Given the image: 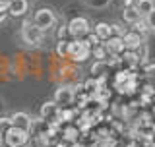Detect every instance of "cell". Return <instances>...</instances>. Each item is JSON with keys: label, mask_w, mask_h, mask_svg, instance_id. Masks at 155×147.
Returning <instances> with one entry per match:
<instances>
[{"label": "cell", "mask_w": 155, "mask_h": 147, "mask_svg": "<svg viewBox=\"0 0 155 147\" xmlns=\"http://www.w3.org/2000/svg\"><path fill=\"white\" fill-rule=\"evenodd\" d=\"M21 39L29 47H41L43 41H45V31L39 29L33 23V19H25L23 25H21Z\"/></svg>", "instance_id": "6da1fadb"}, {"label": "cell", "mask_w": 155, "mask_h": 147, "mask_svg": "<svg viewBox=\"0 0 155 147\" xmlns=\"http://www.w3.org/2000/svg\"><path fill=\"white\" fill-rule=\"evenodd\" d=\"M91 56V45L87 43V39H72L70 48H68V58H72L74 62H85Z\"/></svg>", "instance_id": "7a4b0ae2"}, {"label": "cell", "mask_w": 155, "mask_h": 147, "mask_svg": "<svg viewBox=\"0 0 155 147\" xmlns=\"http://www.w3.org/2000/svg\"><path fill=\"white\" fill-rule=\"evenodd\" d=\"M29 138H31L29 132L16 128V126H12V128H8L4 132V143L8 147H25L29 143Z\"/></svg>", "instance_id": "3957f363"}, {"label": "cell", "mask_w": 155, "mask_h": 147, "mask_svg": "<svg viewBox=\"0 0 155 147\" xmlns=\"http://www.w3.org/2000/svg\"><path fill=\"white\" fill-rule=\"evenodd\" d=\"M68 31H70V37H74V39H85L91 33V25L85 18L78 16L68 21Z\"/></svg>", "instance_id": "277c9868"}, {"label": "cell", "mask_w": 155, "mask_h": 147, "mask_svg": "<svg viewBox=\"0 0 155 147\" xmlns=\"http://www.w3.org/2000/svg\"><path fill=\"white\" fill-rule=\"evenodd\" d=\"M33 23H35L39 29H43V31H48V29L54 27L56 16L51 8H39L35 12V16H33Z\"/></svg>", "instance_id": "5b68a950"}, {"label": "cell", "mask_w": 155, "mask_h": 147, "mask_svg": "<svg viewBox=\"0 0 155 147\" xmlns=\"http://www.w3.org/2000/svg\"><path fill=\"white\" fill-rule=\"evenodd\" d=\"M56 103L60 109H66V106H72L74 105V101H76V89L74 87H70V85H62V87H58L56 93H54V99H52Z\"/></svg>", "instance_id": "8992f818"}, {"label": "cell", "mask_w": 155, "mask_h": 147, "mask_svg": "<svg viewBox=\"0 0 155 147\" xmlns=\"http://www.w3.org/2000/svg\"><path fill=\"white\" fill-rule=\"evenodd\" d=\"M122 41H124L126 51H138V48L143 45V35H140V33L134 31V29H128V31L124 33Z\"/></svg>", "instance_id": "52a82bcc"}, {"label": "cell", "mask_w": 155, "mask_h": 147, "mask_svg": "<svg viewBox=\"0 0 155 147\" xmlns=\"http://www.w3.org/2000/svg\"><path fill=\"white\" fill-rule=\"evenodd\" d=\"M10 118H12V126H16V128H21V130L29 132V134L33 132V118L27 114V112H14Z\"/></svg>", "instance_id": "ba28073f"}, {"label": "cell", "mask_w": 155, "mask_h": 147, "mask_svg": "<svg viewBox=\"0 0 155 147\" xmlns=\"http://www.w3.org/2000/svg\"><path fill=\"white\" fill-rule=\"evenodd\" d=\"M58 112H60V106H58L54 101H45L41 105L39 118H43L45 122H51V120H56L58 118Z\"/></svg>", "instance_id": "9c48e42d"}, {"label": "cell", "mask_w": 155, "mask_h": 147, "mask_svg": "<svg viewBox=\"0 0 155 147\" xmlns=\"http://www.w3.org/2000/svg\"><path fill=\"white\" fill-rule=\"evenodd\" d=\"M103 47L107 48V52L109 54H122V52L126 51V47H124V41H122V37H118V35H113V37H109L107 41L103 43Z\"/></svg>", "instance_id": "30bf717a"}, {"label": "cell", "mask_w": 155, "mask_h": 147, "mask_svg": "<svg viewBox=\"0 0 155 147\" xmlns=\"http://www.w3.org/2000/svg\"><path fill=\"white\" fill-rule=\"evenodd\" d=\"M81 138V132L78 126L74 124H64L62 126V132H60V139H64L66 143H74V141H78Z\"/></svg>", "instance_id": "8fae6325"}, {"label": "cell", "mask_w": 155, "mask_h": 147, "mask_svg": "<svg viewBox=\"0 0 155 147\" xmlns=\"http://www.w3.org/2000/svg\"><path fill=\"white\" fill-rule=\"evenodd\" d=\"M29 10V2L27 0H10V8H8V14L14 18H19V16H25Z\"/></svg>", "instance_id": "7c38bea8"}, {"label": "cell", "mask_w": 155, "mask_h": 147, "mask_svg": "<svg viewBox=\"0 0 155 147\" xmlns=\"http://www.w3.org/2000/svg\"><path fill=\"white\" fill-rule=\"evenodd\" d=\"M116 91L120 93V95H134L136 89H138V74H134L132 77H130L128 81H124L122 85H118V87H114Z\"/></svg>", "instance_id": "4fadbf2b"}, {"label": "cell", "mask_w": 155, "mask_h": 147, "mask_svg": "<svg viewBox=\"0 0 155 147\" xmlns=\"http://www.w3.org/2000/svg\"><path fill=\"white\" fill-rule=\"evenodd\" d=\"M120 56H122V62L128 66V70H136V68L142 64V60H140V56H138L136 51H124Z\"/></svg>", "instance_id": "5bb4252c"}, {"label": "cell", "mask_w": 155, "mask_h": 147, "mask_svg": "<svg viewBox=\"0 0 155 147\" xmlns=\"http://www.w3.org/2000/svg\"><path fill=\"white\" fill-rule=\"evenodd\" d=\"M93 33H97V37L101 41H107L109 37H113V23H107V21H99L93 29Z\"/></svg>", "instance_id": "9a60e30c"}, {"label": "cell", "mask_w": 155, "mask_h": 147, "mask_svg": "<svg viewBox=\"0 0 155 147\" xmlns=\"http://www.w3.org/2000/svg\"><path fill=\"white\" fill-rule=\"evenodd\" d=\"M78 114H80V109L66 106V109H60V112H58V120H60L62 124H70L72 120L78 118Z\"/></svg>", "instance_id": "2e32d148"}, {"label": "cell", "mask_w": 155, "mask_h": 147, "mask_svg": "<svg viewBox=\"0 0 155 147\" xmlns=\"http://www.w3.org/2000/svg\"><path fill=\"white\" fill-rule=\"evenodd\" d=\"M143 16L136 10V6H132V8H124L122 10V19H124V23H128V25H134L138 19H142Z\"/></svg>", "instance_id": "e0dca14e"}, {"label": "cell", "mask_w": 155, "mask_h": 147, "mask_svg": "<svg viewBox=\"0 0 155 147\" xmlns=\"http://www.w3.org/2000/svg\"><path fill=\"white\" fill-rule=\"evenodd\" d=\"M109 66L105 60H95V64L91 66V76L93 77H101V76H109Z\"/></svg>", "instance_id": "ac0fdd59"}, {"label": "cell", "mask_w": 155, "mask_h": 147, "mask_svg": "<svg viewBox=\"0 0 155 147\" xmlns=\"http://www.w3.org/2000/svg\"><path fill=\"white\" fill-rule=\"evenodd\" d=\"M136 10H138L140 14H142V16L145 18V16H149V14L153 12V0H138V2H136Z\"/></svg>", "instance_id": "d6986e66"}, {"label": "cell", "mask_w": 155, "mask_h": 147, "mask_svg": "<svg viewBox=\"0 0 155 147\" xmlns=\"http://www.w3.org/2000/svg\"><path fill=\"white\" fill-rule=\"evenodd\" d=\"M68 48H70V41L68 39H58L56 43V54L60 58H66L68 56Z\"/></svg>", "instance_id": "ffe728a7"}, {"label": "cell", "mask_w": 155, "mask_h": 147, "mask_svg": "<svg viewBox=\"0 0 155 147\" xmlns=\"http://www.w3.org/2000/svg\"><path fill=\"white\" fill-rule=\"evenodd\" d=\"M132 29H134V31H138L140 35H145V33H149V25H147V21H145V18L138 19V21L132 25Z\"/></svg>", "instance_id": "44dd1931"}, {"label": "cell", "mask_w": 155, "mask_h": 147, "mask_svg": "<svg viewBox=\"0 0 155 147\" xmlns=\"http://www.w3.org/2000/svg\"><path fill=\"white\" fill-rule=\"evenodd\" d=\"M91 54H93V58H95V60H107L109 52H107V48H105L103 45H99V47L91 48Z\"/></svg>", "instance_id": "7402d4cb"}, {"label": "cell", "mask_w": 155, "mask_h": 147, "mask_svg": "<svg viewBox=\"0 0 155 147\" xmlns=\"http://www.w3.org/2000/svg\"><path fill=\"white\" fill-rule=\"evenodd\" d=\"M89 8H105L110 4V0H84Z\"/></svg>", "instance_id": "603a6c76"}, {"label": "cell", "mask_w": 155, "mask_h": 147, "mask_svg": "<svg viewBox=\"0 0 155 147\" xmlns=\"http://www.w3.org/2000/svg\"><path fill=\"white\" fill-rule=\"evenodd\" d=\"M85 39H87V43H89V45H91V48H95V47L103 45V41H101V39L97 37V33H93V31H91V33H89V35H87Z\"/></svg>", "instance_id": "cb8c5ba5"}, {"label": "cell", "mask_w": 155, "mask_h": 147, "mask_svg": "<svg viewBox=\"0 0 155 147\" xmlns=\"http://www.w3.org/2000/svg\"><path fill=\"white\" fill-rule=\"evenodd\" d=\"M97 147H116V139L110 136V138H105L101 141H97Z\"/></svg>", "instance_id": "d4e9b609"}, {"label": "cell", "mask_w": 155, "mask_h": 147, "mask_svg": "<svg viewBox=\"0 0 155 147\" xmlns=\"http://www.w3.org/2000/svg\"><path fill=\"white\" fill-rule=\"evenodd\" d=\"M8 128H12V118L10 116H2L0 118V132H6Z\"/></svg>", "instance_id": "484cf974"}, {"label": "cell", "mask_w": 155, "mask_h": 147, "mask_svg": "<svg viewBox=\"0 0 155 147\" xmlns=\"http://www.w3.org/2000/svg\"><path fill=\"white\" fill-rule=\"evenodd\" d=\"M128 31V29H124V25H120V23H113V35H118V37H124V33Z\"/></svg>", "instance_id": "4316f807"}, {"label": "cell", "mask_w": 155, "mask_h": 147, "mask_svg": "<svg viewBox=\"0 0 155 147\" xmlns=\"http://www.w3.org/2000/svg\"><path fill=\"white\" fill-rule=\"evenodd\" d=\"M68 35H70V31H68V25H66V23L58 27V31H56V37H58V39H66Z\"/></svg>", "instance_id": "83f0119b"}, {"label": "cell", "mask_w": 155, "mask_h": 147, "mask_svg": "<svg viewBox=\"0 0 155 147\" xmlns=\"http://www.w3.org/2000/svg\"><path fill=\"white\" fill-rule=\"evenodd\" d=\"M145 21H147V25H149V31L155 33V10L149 14V16H145Z\"/></svg>", "instance_id": "f1b7e54d"}, {"label": "cell", "mask_w": 155, "mask_h": 147, "mask_svg": "<svg viewBox=\"0 0 155 147\" xmlns=\"http://www.w3.org/2000/svg\"><path fill=\"white\" fill-rule=\"evenodd\" d=\"M142 93H143V95H149V97H153V95H155V89H153L151 85H147V83H145V85L142 87Z\"/></svg>", "instance_id": "f546056e"}, {"label": "cell", "mask_w": 155, "mask_h": 147, "mask_svg": "<svg viewBox=\"0 0 155 147\" xmlns=\"http://www.w3.org/2000/svg\"><path fill=\"white\" fill-rule=\"evenodd\" d=\"M10 8V0H0V12H8Z\"/></svg>", "instance_id": "4dcf8cb0"}, {"label": "cell", "mask_w": 155, "mask_h": 147, "mask_svg": "<svg viewBox=\"0 0 155 147\" xmlns=\"http://www.w3.org/2000/svg\"><path fill=\"white\" fill-rule=\"evenodd\" d=\"M136 2L138 0H124V8H132V6H136Z\"/></svg>", "instance_id": "1f68e13d"}, {"label": "cell", "mask_w": 155, "mask_h": 147, "mask_svg": "<svg viewBox=\"0 0 155 147\" xmlns=\"http://www.w3.org/2000/svg\"><path fill=\"white\" fill-rule=\"evenodd\" d=\"M126 147H143V145L140 143V141H136V139H132V141H130V143L126 145Z\"/></svg>", "instance_id": "d6a6232c"}, {"label": "cell", "mask_w": 155, "mask_h": 147, "mask_svg": "<svg viewBox=\"0 0 155 147\" xmlns=\"http://www.w3.org/2000/svg\"><path fill=\"white\" fill-rule=\"evenodd\" d=\"M6 16H8V12H0V23H2L4 19H6Z\"/></svg>", "instance_id": "836d02e7"}, {"label": "cell", "mask_w": 155, "mask_h": 147, "mask_svg": "<svg viewBox=\"0 0 155 147\" xmlns=\"http://www.w3.org/2000/svg\"><path fill=\"white\" fill-rule=\"evenodd\" d=\"M6 143H4V132H0V147H4Z\"/></svg>", "instance_id": "e575fe53"}, {"label": "cell", "mask_w": 155, "mask_h": 147, "mask_svg": "<svg viewBox=\"0 0 155 147\" xmlns=\"http://www.w3.org/2000/svg\"><path fill=\"white\" fill-rule=\"evenodd\" d=\"M143 147H155V139H153V141H149V143H145Z\"/></svg>", "instance_id": "d590c367"}, {"label": "cell", "mask_w": 155, "mask_h": 147, "mask_svg": "<svg viewBox=\"0 0 155 147\" xmlns=\"http://www.w3.org/2000/svg\"><path fill=\"white\" fill-rule=\"evenodd\" d=\"M151 112H153V116H155V101H153V105H151Z\"/></svg>", "instance_id": "8d00e7d4"}, {"label": "cell", "mask_w": 155, "mask_h": 147, "mask_svg": "<svg viewBox=\"0 0 155 147\" xmlns=\"http://www.w3.org/2000/svg\"><path fill=\"white\" fill-rule=\"evenodd\" d=\"M151 132H153V134H155V122H153V124H151Z\"/></svg>", "instance_id": "74e56055"}, {"label": "cell", "mask_w": 155, "mask_h": 147, "mask_svg": "<svg viewBox=\"0 0 155 147\" xmlns=\"http://www.w3.org/2000/svg\"><path fill=\"white\" fill-rule=\"evenodd\" d=\"M37 147H47V145H37Z\"/></svg>", "instance_id": "f35d334b"}, {"label": "cell", "mask_w": 155, "mask_h": 147, "mask_svg": "<svg viewBox=\"0 0 155 147\" xmlns=\"http://www.w3.org/2000/svg\"><path fill=\"white\" fill-rule=\"evenodd\" d=\"M153 8H155V0H153Z\"/></svg>", "instance_id": "ab89813d"}, {"label": "cell", "mask_w": 155, "mask_h": 147, "mask_svg": "<svg viewBox=\"0 0 155 147\" xmlns=\"http://www.w3.org/2000/svg\"><path fill=\"white\" fill-rule=\"evenodd\" d=\"M51 147H54V145H51Z\"/></svg>", "instance_id": "60d3db41"}, {"label": "cell", "mask_w": 155, "mask_h": 147, "mask_svg": "<svg viewBox=\"0 0 155 147\" xmlns=\"http://www.w3.org/2000/svg\"><path fill=\"white\" fill-rule=\"evenodd\" d=\"M4 147H8V145H4Z\"/></svg>", "instance_id": "b9f144b4"}]
</instances>
